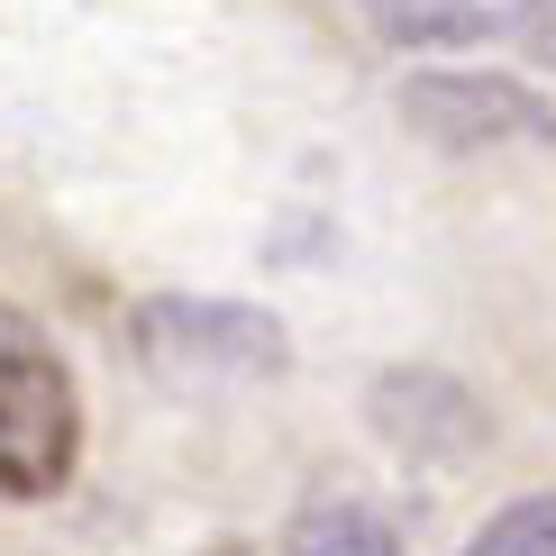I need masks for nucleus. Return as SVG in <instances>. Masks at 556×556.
<instances>
[{
  "label": "nucleus",
  "mask_w": 556,
  "mask_h": 556,
  "mask_svg": "<svg viewBox=\"0 0 556 556\" xmlns=\"http://www.w3.org/2000/svg\"><path fill=\"white\" fill-rule=\"evenodd\" d=\"M283 556H402V539L375 511H356V502H311L283 529Z\"/></svg>",
  "instance_id": "nucleus-6"
},
{
  "label": "nucleus",
  "mask_w": 556,
  "mask_h": 556,
  "mask_svg": "<svg viewBox=\"0 0 556 556\" xmlns=\"http://www.w3.org/2000/svg\"><path fill=\"white\" fill-rule=\"evenodd\" d=\"M365 18L392 46H466V37L539 28V0H365Z\"/></svg>",
  "instance_id": "nucleus-5"
},
{
  "label": "nucleus",
  "mask_w": 556,
  "mask_h": 556,
  "mask_svg": "<svg viewBox=\"0 0 556 556\" xmlns=\"http://www.w3.org/2000/svg\"><path fill=\"white\" fill-rule=\"evenodd\" d=\"M466 556H556V493H529L511 511H493Z\"/></svg>",
  "instance_id": "nucleus-7"
},
{
  "label": "nucleus",
  "mask_w": 556,
  "mask_h": 556,
  "mask_svg": "<svg viewBox=\"0 0 556 556\" xmlns=\"http://www.w3.org/2000/svg\"><path fill=\"white\" fill-rule=\"evenodd\" d=\"M402 119L420 137H438V147H511V137H547L556 110L502 74H410Z\"/></svg>",
  "instance_id": "nucleus-3"
},
{
  "label": "nucleus",
  "mask_w": 556,
  "mask_h": 556,
  "mask_svg": "<svg viewBox=\"0 0 556 556\" xmlns=\"http://www.w3.org/2000/svg\"><path fill=\"white\" fill-rule=\"evenodd\" d=\"M137 356H147V375H165L182 392H228V383H274L292 365V338L256 301L155 292L137 301Z\"/></svg>",
  "instance_id": "nucleus-2"
},
{
  "label": "nucleus",
  "mask_w": 556,
  "mask_h": 556,
  "mask_svg": "<svg viewBox=\"0 0 556 556\" xmlns=\"http://www.w3.org/2000/svg\"><path fill=\"white\" fill-rule=\"evenodd\" d=\"M83 456V402L55 338L18 301H0V502H46L74 483Z\"/></svg>",
  "instance_id": "nucleus-1"
},
{
  "label": "nucleus",
  "mask_w": 556,
  "mask_h": 556,
  "mask_svg": "<svg viewBox=\"0 0 556 556\" xmlns=\"http://www.w3.org/2000/svg\"><path fill=\"white\" fill-rule=\"evenodd\" d=\"M365 420H375L402 456H429V466H466V456H483V438H493V420H483V402L466 383L447 375H383L375 392H365Z\"/></svg>",
  "instance_id": "nucleus-4"
}]
</instances>
